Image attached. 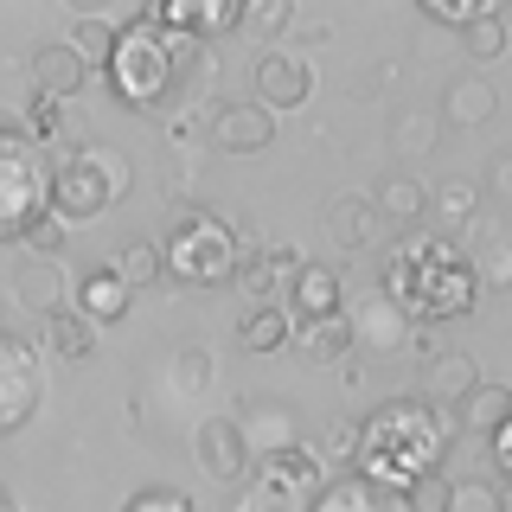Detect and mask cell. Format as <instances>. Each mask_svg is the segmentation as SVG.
<instances>
[{
  "label": "cell",
  "instance_id": "obj_46",
  "mask_svg": "<svg viewBox=\"0 0 512 512\" xmlns=\"http://www.w3.org/2000/svg\"><path fill=\"white\" fill-rule=\"evenodd\" d=\"M0 512H20V500H13V493H7V487H0Z\"/></svg>",
  "mask_w": 512,
  "mask_h": 512
},
{
  "label": "cell",
  "instance_id": "obj_6",
  "mask_svg": "<svg viewBox=\"0 0 512 512\" xmlns=\"http://www.w3.org/2000/svg\"><path fill=\"white\" fill-rule=\"evenodd\" d=\"M39 212H45V154L20 128H0V244H20Z\"/></svg>",
  "mask_w": 512,
  "mask_h": 512
},
{
  "label": "cell",
  "instance_id": "obj_43",
  "mask_svg": "<svg viewBox=\"0 0 512 512\" xmlns=\"http://www.w3.org/2000/svg\"><path fill=\"white\" fill-rule=\"evenodd\" d=\"M487 186L500 192V199H512V148H506V154H493V167H487Z\"/></svg>",
  "mask_w": 512,
  "mask_h": 512
},
{
  "label": "cell",
  "instance_id": "obj_20",
  "mask_svg": "<svg viewBox=\"0 0 512 512\" xmlns=\"http://www.w3.org/2000/svg\"><path fill=\"white\" fill-rule=\"evenodd\" d=\"M244 442H250V461H263V455H276V448H295L301 436H295V416H288L282 404H250V416L244 423Z\"/></svg>",
  "mask_w": 512,
  "mask_h": 512
},
{
  "label": "cell",
  "instance_id": "obj_22",
  "mask_svg": "<svg viewBox=\"0 0 512 512\" xmlns=\"http://www.w3.org/2000/svg\"><path fill=\"white\" fill-rule=\"evenodd\" d=\"M480 384V372H474V359L468 352H442V359H429V397L423 404H461V397H468Z\"/></svg>",
  "mask_w": 512,
  "mask_h": 512
},
{
  "label": "cell",
  "instance_id": "obj_8",
  "mask_svg": "<svg viewBox=\"0 0 512 512\" xmlns=\"http://www.w3.org/2000/svg\"><path fill=\"white\" fill-rule=\"evenodd\" d=\"M250 103L269 109V116H282V109H301L314 96V64L301 52H263L250 64Z\"/></svg>",
  "mask_w": 512,
  "mask_h": 512
},
{
  "label": "cell",
  "instance_id": "obj_17",
  "mask_svg": "<svg viewBox=\"0 0 512 512\" xmlns=\"http://www.w3.org/2000/svg\"><path fill=\"white\" fill-rule=\"evenodd\" d=\"M256 474H269V480H288V487H295V493H308V500H314L320 487H327V461H320L308 442H295V448H276V455H263V461H256Z\"/></svg>",
  "mask_w": 512,
  "mask_h": 512
},
{
  "label": "cell",
  "instance_id": "obj_28",
  "mask_svg": "<svg viewBox=\"0 0 512 512\" xmlns=\"http://www.w3.org/2000/svg\"><path fill=\"white\" fill-rule=\"evenodd\" d=\"M295 340H301V352H308L314 365H333V359H346V352H352V320L346 314L314 320V327H295Z\"/></svg>",
  "mask_w": 512,
  "mask_h": 512
},
{
  "label": "cell",
  "instance_id": "obj_38",
  "mask_svg": "<svg viewBox=\"0 0 512 512\" xmlns=\"http://www.w3.org/2000/svg\"><path fill=\"white\" fill-rule=\"evenodd\" d=\"M122 512H199V506H192V493H180V487H141V493H128Z\"/></svg>",
  "mask_w": 512,
  "mask_h": 512
},
{
  "label": "cell",
  "instance_id": "obj_12",
  "mask_svg": "<svg viewBox=\"0 0 512 512\" xmlns=\"http://www.w3.org/2000/svg\"><path fill=\"white\" fill-rule=\"evenodd\" d=\"M160 26L180 32V39H218V32H237L244 20V0H167V7H154Z\"/></svg>",
  "mask_w": 512,
  "mask_h": 512
},
{
  "label": "cell",
  "instance_id": "obj_3",
  "mask_svg": "<svg viewBox=\"0 0 512 512\" xmlns=\"http://www.w3.org/2000/svg\"><path fill=\"white\" fill-rule=\"evenodd\" d=\"M122 192H128V160L116 148L71 141V148H58L52 173H45V212L58 224H84V218H103Z\"/></svg>",
  "mask_w": 512,
  "mask_h": 512
},
{
  "label": "cell",
  "instance_id": "obj_36",
  "mask_svg": "<svg viewBox=\"0 0 512 512\" xmlns=\"http://www.w3.org/2000/svg\"><path fill=\"white\" fill-rule=\"evenodd\" d=\"M448 500H455V480H448L442 468L404 487V506H410V512H448Z\"/></svg>",
  "mask_w": 512,
  "mask_h": 512
},
{
  "label": "cell",
  "instance_id": "obj_7",
  "mask_svg": "<svg viewBox=\"0 0 512 512\" xmlns=\"http://www.w3.org/2000/svg\"><path fill=\"white\" fill-rule=\"evenodd\" d=\"M39 352H32L20 333L0 327V436H13V429L32 423V410H39Z\"/></svg>",
  "mask_w": 512,
  "mask_h": 512
},
{
  "label": "cell",
  "instance_id": "obj_21",
  "mask_svg": "<svg viewBox=\"0 0 512 512\" xmlns=\"http://www.w3.org/2000/svg\"><path fill=\"white\" fill-rule=\"evenodd\" d=\"M45 352H52L58 365H84L90 352H96V327H90L84 314H71V308H64V314L45 320Z\"/></svg>",
  "mask_w": 512,
  "mask_h": 512
},
{
  "label": "cell",
  "instance_id": "obj_45",
  "mask_svg": "<svg viewBox=\"0 0 512 512\" xmlns=\"http://www.w3.org/2000/svg\"><path fill=\"white\" fill-rule=\"evenodd\" d=\"M493 461H500V474H512V416L493 429Z\"/></svg>",
  "mask_w": 512,
  "mask_h": 512
},
{
  "label": "cell",
  "instance_id": "obj_23",
  "mask_svg": "<svg viewBox=\"0 0 512 512\" xmlns=\"http://www.w3.org/2000/svg\"><path fill=\"white\" fill-rule=\"evenodd\" d=\"M455 410H461V429H480V436H493V429L512 416V384H487V378H480Z\"/></svg>",
  "mask_w": 512,
  "mask_h": 512
},
{
  "label": "cell",
  "instance_id": "obj_24",
  "mask_svg": "<svg viewBox=\"0 0 512 512\" xmlns=\"http://www.w3.org/2000/svg\"><path fill=\"white\" fill-rule=\"evenodd\" d=\"M288 340H295V327H288V314L269 308V301L244 308V320H237V346H244V352H276Z\"/></svg>",
  "mask_w": 512,
  "mask_h": 512
},
{
  "label": "cell",
  "instance_id": "obj_29",
  "mask_svg": "<svg viewBox=\"0 0 512 512\" xmlns=\"http://www.w3.org/2000/svg\"><path fill=\"white\" fill-rule=\"evenodd\" d=\"M372 205H378V218H423L429 212V186L410 180V173H391V180L372 192Z\"/></svg>",
  "mask_w": 512,
  "mask_h": 512
},
{
  "label": "cell",
  "instance_id": "obj_34",
  "mask_svg": "<svg viewBox=\"0 0 512 512\" xmlns=\"http://www.w3.org/2000/svg\"><path fill=\"white\" fill-rule=\"evenodd\" d=\"M20 135L32 141V148L64 135V103H58V96H39V90H32V103H26V128H20Z\"/></svg>",
  "mask_w": 512,
  "mask_h": 512
},
{
  "label": "cell",
  "instance_id": "obj_13",
  "mask_svg": "<svg viewBox=\"0 0 512 512\" xmlns=\"http://www.w3.org/2000/svg\"><path fill=\"white\" fill-rule=\"evenodd\" d=\"M308 512H410V506H404V493H384L359 474H340L308 500Z\"/></svg>",
  "mask_w": 512,
  "mask_h": 512
},
{
  "label": "cell",
  "instance_id": "obj_39",
  "mask_svg": "<svg viewBox=\"0 0 512 512\" xmlns=\"http://www.w3.org/2000/svg\"><path fill=\"white\" fill-rule=\"evenodd\" d=\"M429 199H436V212H442V218H474V205H480V186H474V180H448V186H436V192H429Z\"/></svg>",
  "mask_w": 512,
  "mask_h": 512
},
{
  "label": "cell",
  "instance_id": "obj_4",
  "mask_svg": "<svg viewBox=\"0 0 512 512\" xmlns=\"http://www.w3.org/2000/svg\"><path fill=\"white\" fill-rule=\"evenodd\" d=\"M109 90L128 109H154L173 90V32L160 26L154 7H135L128 26L116 32V58H109Z\"/></svg>",
  "mask_w": 512,
  "mask_h": 512
},
{
  "label": "cell",
  "instance_id": "obj_47",
  "mask_svg": "<svg viewBox=\"0 0 512 512\" xmlns=\"http://www.w3.org/2000/svg\"><path fill=\"white\" fill-rule=\"evenodd\" d=\"M493 13H500V26H506V39H512V7H493Z\"/></svg>",
  "mask_w": 512,
  "mask_h": 512
},
{
  "label": "cell",
  "instance_id": "obj_10",
  "mask_svg": "<svg viewBox=\"0 0 512 512\" xmlns=\"http://www.w3.org/2000/svg\"><path fill=\"white\" fill-rule=\"evenodd\" d=\"M192 448H199V468L212 480H231L237 487V480L250 474V442H244V429H237V416H205Z\"/></svg>",
  "mask_w": 512,
  "mask_h": 512
},
{
  "label": "cell",
  "instance_id": "obj_5",
  "mask_svg": "<svg viewBox=\"0 0 512 512\" xmlns=\"http://www.w3.org/2000/svg\"><path fill=\"white\" fill-rule=\"evenodd\" d=\"M237 250H244V244H237V231L218 212H180L167 224V237H160V263H167V276H180L192 288L231 282Z\"/></svg>",
  "mask_w": 512,
  "mask_h": 512
},
{
  "label": "cell",
  "instance_id": "obj_1",
  "mask_svg": "<svg viewBox=\"0 0 512 512\" xmlns=\"http://www.w3.org/2000/svg\"><path fill=\"white\" fill-rule=\"evenodd\" d=\"M448 442H455V416L448 410L423 404V397H391V404H378L359 423V461H352V474L384 487V493H404L410 480L436 474Z\"/></svg>",
  "mask_w": 512,
  "mask_h": 512
},
{
  "label": "cell",
  "instance_id": "obj_14",
  "mask_svg": "<svg viewBox=\"0 0 512 512\" xmlns=\"http://www.w3.org/2000/svg\"><path fill=\"white\" fill-rule=\"evenodd\" d=\"M32 84H39V96H77L90 84V64L71 52V45L64 39H52V45H39V52H32Z\"/></svg>",
  "mask_w": 512,
  "mask_h": 512
},
{
  "label": "cell",
  "instance_id": "obj_2",
  "mask_svg": "<svg viewBox=\"0 0 512 512\" xmlns=\"http://www.w3.org/2000/svg\"><path fill=\"white\" fill-rule=\"evenodd\" d=\"M384 301L404 314V327H442L455 314H474V256L455 237H404L384 263Z\"/></svg>",
  "mask_w": 512,
  "mask_h": 512
},
{
  "label": "cell",
  "instance_id": "obj_41",
  "mask_svg": "<svg viewBox=\"0 0 512 512\" xmlns=\"http://www.w3.org/2000/svg\"><path fill=\"white\" fill-rule=\"evenodd\" d=\"M173 384H180V391H205V384H212V352L186 346L180 359H173Z\"/></svg>",
  "mask_w": 512,
  "mask_h": 512
},
{
  "label": "cell",
  "instance_id": "obj_27",
  "mask_svg": "<svg viewBox=\"0 0 512 512\" xmlns=\"http://www.w3.org/2000/svg\"><path fill=\"white\" fill-rule=\"evenodd\" d=\"M404 340H410V327L391 301H372V314L352 327V346H372V352H404Z\"/></svg>",
  "mask_w": 512,
  "mask_h": 512
},
{
  "label": "cell",
  "instance_id": "obj_35",
  "mask_svg": "<svg viewBox=\"0 0 512 512\" xmlns=\"http://www.w3.org/2000/svg\"><path fill=\"white\" fill-rule=\"evenodd\" d=\"M64 231H71V224H58L52 212H39V218L26 224V237H20V244L32 250V263H58V256H64Z\"/></svg>",
  "mask_w": 512,
  "mask_h": 512
},
{
  "label": "cell",
  "instance_id": "obj_32",
  "mask_svg": "<svg viewBox=\"0 0 512 512\" xmlns=\"http://www.w3.org/2000/svg\"><path fill=\"white\" fill-rule=\"evenodd\" d=\"M461 52H468L474 64H493V58H500L506 52V26H500V13H480V20H468V26H461Z\"/></svg>",
  "mask_w": 512,
  "mask_h": 512
},
{
  "label": "cell",
  "instance_id": "obj_42",
  "mask_svg": "<svg viewBox=\"0 0 512 512\" xmlns=\"http://www.w3.org/2000/svg\"><path fill=\"white\" fill-rule=\"evenodd\" d=\"M314 455L320 461H359V423H333L327 436H320Z\"/></svg>",
  "mask_w": 512,
  "mask_h": 512
},
{
  "label": "cell",
  "instance_id": "obj_26",
  "mask_svg": "<svg viewBox=\"0 0 512 512\" xmlns=\"http://www.w3.org/2000/svg\"><path fill=\"white\" fill-rule=\"evenodd\" d=\"M116 32L122 26H109L103 13H77L71 32H64V45H71L84 64H103V71H109V58H116Z\"/></svg>",
  "mask_w": 512,
  "mask_h": 512
},
{
  "label": "cell",
  "instance_id": "obj_18",
  "mask_svg": "<svg viewBox=\"0 0 512 512\" xmlns=\"http://www.w3.org/2000/svg\"><path fill=\"white\" fill-rule=\"evenodd\" d=\"M13 301H20V308H32V314H64V269L58 263H20V276H13Z\"/></svg>",
  "mask_w": 512,
  "mask_h": 512
},
{
  "label": "cell",
  "instance_id": "obj_25",
  "mask_svg": "<svg viewBox=\"0 0 512 512\" xmlns=\"http://www.w3.org/2000/svg\"><path fill=\"white\" fill-rule=\"evenodd\" d=\"M493 116H500V90H493L487 77H461V84L448 90V122L480 128V122H493Z\"/></svg>",
  "mask_w": 512,
  "mask_h": 512
},
{
  "label": "cell",
  "instance_id": "obj_9",
  "mask_svg": "<svg viewBox=\"0 0 512 512\" xmlns=\"http://www.w3.org/2000/svg\"><path fill=\"white\" fill-rule=\"evenodd\" d=\"M288 327H314V320H333L346 314V288L333 276L327 263H301L295 276H288Z\"/></svg>",
  "mask_w": 512,
  "mask_h": 512
},
{
  "label": "cell",
  "instance_id": "obj_15",
  "mask_svg": "<svg viewBox=\"0 0 512 512\" xmlns=\"http://www.w3.org/2000/svg\"><path fill=\"white\" fill-rule=\"evenodd\" d=\"M301 269V256L288 250V244H269V250H237V269H231V282L244 288L250 301H269V288H276V276H295Z\"/></svg>",
  "mask_w": 512,
  "mask_h": 512
},
{
  "label": "cell",
  "instance_id": "obj_19",
  "mask_svg": "<svg viewBox=\"0 0 512 512\" xmlns=\"http://www.w3.org/2000/svg\"><path fill=\"white\" fill-rule=\"evenodd\" d=\"M327 237H333L340 250H365V244L378 237V205L359 199V192L333 199V205H327Z\"/></svg>",
  "mask_w": 512,
  "mask_h": 512
},
{
  "label": "cell",
  "instance_id": "obj_37",
  "mask_svg": "<svg viewBox=\"0 0 512 512\" xmlns=\"http://www.w3.org/2000/svg\"><path fill=\"white\" fill-rule=\"evenodd\" d=\"M448 512H506L500 487L493 480H455V500H448Z\"/></svg>",
  "mask_w": 512,
  "mask_h": 512
},
{
  "label": "cell",
  "instance_id": "obj_31",
  "mask_svg": "<svg viewBox=\"0 0 512 512\" xmlns=\"http://www.w3.org/2000/svg\"><path fill=\"white\" fill-rule=\"evenodd\" d=\"M237 512H308V493H295L288 480L256 474L250 487H244V500H237Z\"/></svg>",
  "mask_w": 512,
  "mask_h": 512
},
{
  "label": "cell",
  "instance_id": "obj_44",
  "mask_svg": "<svg viewBox=\"0 0 512 512\" xmlns=\"http://www.w3.org/2000/svg\"><path fill=\"white\" fill-rule=\"evenodd\" d=\"M429 135H436V128H429L423 116H416V122H397V148H410V141H416V148H429Z\"/></svg>",
  "mask_w": 512,
  "mask_h": 512
},
{
  "label": "cell",
  "instance_id": "obj_40",
  "mask_svg": "<svg viewBox=\"0 0 512 512\" xmlns=\"http://www.w3.org/2000/svg\"><path fill=\"white\" fill-rule=\"evenodd\" d=\"M487 13V0H423V20H436V26H468V20H480Z\"/></svg>",
  "mask_w": 512,
  "mask_h": 512
},
{
  "label": "cell",
  "instance_id": "obj_11",
  "mask_svg": "<svg viewBox=\"0 0 512 512\" xmlns=\"http://www.w3.org/2000/svg\"><path fill=\"white\" fill-rule=\"evenodd\" d=\"M276 141V116L256 103H224L212 116V148L218 154H263Z\"/></svg>",
  "mask_w": 512,
  "mask_h": 512
},
{
  "label": "cell",
  "instance_id": "obj_16",
  "mask_svg": "<svg viewBox=\"0 0 512 512\" xmlns=\"http://www.w3.org/2000/svg\"><path fill=\"white\" fill-rule=\"evenodd\" d=\"M71 314H84L90 327H109V320H122L128 314V288L116 269H90V276H77V308Z\"/></svg>",
  "mask_w": 512,
  "mask_h": 512
},
{
  "label": "cell",
  "instance_id": "obj_30",
  "mask_svg": "<svg viewBox=\"0 0 512 512\" xmlns=\"http://www.w3.org/2000/svg\"><path fill=\"white\" fill-rule=\"evenodd\" d=\"M109 269H116V276H122V288H128V295L167 276V263H160V244H148V237H135V244H128V250H122V256H116V263H109Z\"/></svg>",
  "mask_w": 512,
  "mask_h": 512
},
{
  "label": "cell",
  "instance_id": "obj_33",
  "mask_svg": "<svg viewBox=\"0 0 512 512\" xmlns=\"http://www.w3.org/2000/svg\"><path fill=\"white\" fill-rule=\"evenodd\" d=\"M288 26H295V7H288V0H250L244 20H237V32H256V39H276Z\"/></svg>",
  "mask_w": 512,
  "mask_h": 512
}]
</instances>
